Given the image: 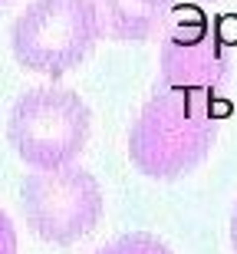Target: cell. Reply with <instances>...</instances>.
<instances>
[{
    "instance_id": "obj_1",
    "label": "cell",
    "mask_w": 237,
    "mask_h": 254,
    "mask_svg": "<svg viewBox=\"0 0 237 254\" xmlns=\"http://www.w3.org/2000/svg\"><path fill=\"white\" fill-rule=\"evenodd\" d=\"M214 142L218 113L211 109V96L161 86L129 132V159L148 179L171 182L198 169Z\"/></svg>"
},
{
    "instance_id": "obj_2",
    "label": "cell",
    "mask_w": 237,
    "mask_h": 254,
    "mask_svg": "<svg viewBox=\"0 0 237 254\" xmlns=\"http://www.w3.org/2000/svg\"><path fill=\"white\" fill-rule=\"evenodd\" d=\"M89 106L73 89L37 86L17 96L10 109L7 139L20 159L33 169L73 165L89 139Z\"/></svg>"
},
{
    "instance_id": "obj_3",
    "label": "cell",
    "mask_w": 237,
    "mask_h": 254,
    "mask_svg": "<svg viewBox=\"0 0 237 254\" xmlns=\"http://www.w3.org/2000/svg\"><path fill=\"white\" fill-rule=\"evenodd\" d=\"M102 37L93 0H33L17 17L10 43L20 66L43 76H63L79 66Z\"/></svg>"
},
{
    "instance_id": "obj_4",
    "label": "cell",
    "mask_w": 237,
    "mask_h": 254,
    "mask_svg": "<svg viewBox=\"0 0 237 254\" xmlns=\"http://www.w3.org/2000/svg\"><path fill=\"white\" fill-rule=\"evenodd\" d=\"M20 201L30 231L49 245H73L102 218V189L89 172L76 165L40 169L27 175Z\"/></svg>"
},
{
    "instance_id": "obj_5",
    "label": "cell",
    "mask_w": 237,
    "mask_h": 254,
    "mask_svg": "<svg viewBox=\"0 0 237 254\" xmlns=\"http://www.w3.org/2000/svg\"><path fill=\"white\" fill-rule=\"evenodd\" d=\"M231 76V43L201 10L185 7L171 17L161 43V79L171 89L214 96Z\"/></svg>"
},
{
    "instance_id": "obj_6",
    "label": "cell",
    "mask_w": 237,
    "mask_h": 254,
    "mask_svg": "<svg viewBox=\"0 0 237 254\" xmlns=\"http://www.w3.org/2000/svg\"><path fill=\"white\" fill-rule=\"evenodd\" d=\"M102 33L119 43H148L171 23L175 0H93Z\"/></svg>"
},
{
    "instance_id": "obj_7",
    "label": "cell",
    "mask_w": 237,
    "mask_h": 254,
    "mask_svg": "<svg viewBox=\"0 0 237 254\" xmlns=\"http://www.w3.org/2000/svg\"><path fill=\"white\" fill-rule=\"evenodd\" d=\"M95 254H171V248L165 241H158L155 235L135 231V235H122V238H115V241H109Z\"/></svg>"
},
{
    "instance_id": "obj_8",
    "label": "cell",
    "mask_w": 237,
    "mask_h": 254,
    "mask_svg": "<svg viewBox=\"0 0 237 254\" xmlns=\"http://www.w3.org/2000/svg\"><path fill=\"white\" fill-rule=\"evenodd\" d=\"M0 254H17V231L7 211H0Z\"/></svg>"
},
{
    "instance_id": "obj_9",
    "label": "cell",
    "mask_w": 237,
    "mask_h": 254,
    "mask_svg": "<svg viewBox=\"0 0 237 254\" xmlns=\"http://www.w3.org/2000/svg\"><path fill=\"white\" fill-rule=\"evenodd\" d=\"M231 248L237 254V208H234V215H231Z\"/></svg>"
},
{
    "instance_id": "obj_10",
    "label": "cell",
    "mask_w": 237,
    "mask_h": 254,
    "mask_svg": "<svg viewBox=\"0 0 237 254\" xmlns=\"http://www.w3.org/2000/svg\"><path fill=\"white\" fill-rule=\"evenodd\" d=\"M7 3H10V0H0V7H7Z\"/></svg>"
},
{
    "instance_id": "obj_11",
    "label": "cell",
    "mask_w": 237,
    "mask_h": 254,
    "mask_svg": "<svg viewBox=\"0 0 237 254\" xmlns=\"http://www.w3.org/2000/svg\"><path fill=\"white\" fill-rule=\"evenodd\" d=\"M204 3H218V0H204Z\"/></svg>"
}]
</instances>
